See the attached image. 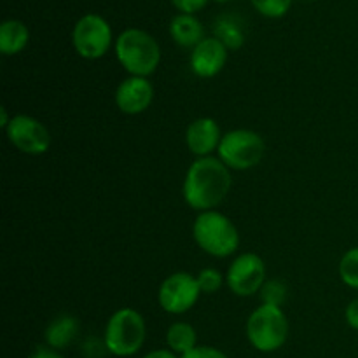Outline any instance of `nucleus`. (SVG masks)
<instances>
[{"instance_id":"1","label":"nucleus","mask_w":358,"mask_h":358,"mask_svg":"<svg viewBox=\"0 0 358 358\" xmlns=\"http://www.w3.org/2000/svg\"><path fill=\"white\" fill-rule=\"evenodd\" d=\"M231 180L229 168L219 157H196L185 173L182 194L191 208L208 212L226 199Z\"/></svg>"},{"instance_id":"2","label":"nucleus","mask_w":358,"mask_h":358,"mask_svg":"<svg viewBox=\"0 0 358 358\" xmlns=\"http://www.w3.org/2000/svg\"><path fill=\"white\" fill-rule=\"evenodd\" d=\"M114 51L122 69L135 77H149L161 62V48L156 38L140 28H126L114 42Z\"/></svg>"},{"instance_id":"3","label":"nucleus","mask_w":358,"mask_h":358,"mask_svg":"<svg viewBox=\"0 0 358 358\" xmlns=\"http://www.w3.org/2000/svg\"><path fill=\"white\" fill-rule=\"evenodd\" d=\"M192 236L198 247L212 257H229L240 247V233L229 217L217 210L201 212L192 226Z\"/></svg>"},{"instance_id":"4","label":"nucleus","mask_w":358,"mask_h":358,"mask_svg":"<svg viewBox=\"0 0 358 358\" xmlns=\"http://www.w3.org/2000/svg\"><path fill=\"white\" fill-rule=\"evenodd\" d=\"M145 320L133 308H121L107 322L103 343L115 357H131L140 352L145 341Z\"/></svg>"},{"instance_id":"5","label":"nucleus","mask_w":358,"mask_h":358,"mask_svg":"<svg viewBox=\"0 0 358 358\" xmlns=\"http://www.w3.org/2000/svg\"><path fill=\"white\" fill-rule=\"evenodd\" d=\"M247 338L255 350L271 353L282 348L289 338V320L280 306L261 304L247 320Z\"/></svg>"},{"instance_id":"6","label":"nucleus","mask_w":358,"mask_h":358,"mask_svg":"<svg viewBox=\"0 0 358 358\" xmlns=\"http://www.w3.org/2000/svg\"><path fill=\"white\" fill-rule=\"evenodd\" d=\"M266 152V143L259 133L252 129H233L224 133L217 149L219 159L229 170L245 171L257 166Z\"/></svg>"},{"instance_id":"7","label":"nucleus","mask_w":358,"mask_h":358,"mask_svg":"<svg viewBox=\"0 0 358 358\" xmlns=\"http://www.w3.org/2000/svg\"><path fill=\"white\" fill-rule=\"evenodd\" d=\"M112 27L100 14H84L72 31V44L77 55L84 59L103 58L112 48Z\"/></svg>"},{"instance_id":"8","label":"nucleus","mask_w":358,"mask_h":358,"mask_svg":"<svg viewBox=\"0 0 358 358\" xmlns=\"http://www.w3.org/2000/svg\"><path fill=\"white\" fill-rule=\"evenodd\" d=\"M199 296H201V289H199L198 278L191 273L178 271L161 283L157 301L166 313L182 315L196 306Z\"/></svg>"},{"instance_id":"9","label":"nucleus","mask_w":358,"mask_h":358,"mask_svg":"<svg viewBox=\"0 0 358 358\" xmlns=\"http://www.w3.org/2000/svg\"><path fill=\"white\" fill-rule=\"evenodd\" d=\"M266 280V264L257 254H241L231 262L226 273V283L233 294L240 297H250L261 292Z\"/></svg>"},{"instance_id":"10","label":"nucleus","mask_w":358,"mask_h":358,"mask_svg":"<svg viewBox=\"0 0 358 358\" xmlns=\"http://www.w3.org/2000/svg\"><path fill=\"white\" fill-rule=\"evenodd\" d=\"M6 135L20 152L28 154V156H41V154L48 152V149L51 147L49 129L31 115H14L6 128Z\"/></svg>"},{"instance_id":"11","label":"nucleus","mask_w":358,"mask_h":358,"mask_svg":"<svg viewBox=\"0 0 358 358\" xmlns=\"http://www.w3.org/2000/svg\"><path fill=\"white\" fill-rule=\"evenodd\" d=\"M152 101L154 86L147 77L129 76L115 90V105L122 114H142L152 105Z\"/></svg>"},{"instance_id":"12","label":"nucleus","mask_w":358,"mask_h":358,"mask_svg":"<svg viewBox=\"0 0 358 358\" xmlns=\"http://www.w3.org/2000/svg\"><path fill=\"white\" fill-rule=\"evenodd\" d=\"M229 49L215 37H205L191 51V70L201 79H210L222 72Z\"/></svg>"},{"instance_id":"13","label":"nucleus","mask_w":358,"mask_h":358,"mask_svg":"<svg viewBox=\"0 0 358 358\" xmlns=\"http://www.w3.org/2000/svg\"><path fill=\"white\" fill-rule=\"evenodd\" d=\"M222 136L215 119L199 117L189 124L185 131V142L196 157H208L213 150L219 149Z\"/></svg>"},{"instance_id":"14","label":"nucleus","mask_w":358,"mask_h":358,"mask_svg":"<svg viewBox=\"0 0 358 358\" xmlns=\"http://www.w3.org/2000/svg\"><path fill=\"white\" fill-rule=\"evenodd\" d=\"M170 35L180 48L194 49L205 38V28L194 14L178 13L170 21Z\"/></svg>"},{"instance_id":"15","label":"nucleus","mask_w":358,"mask_h":358,"mask_svg":"<svg viewBox=\"0 0 358 358\" xmlns=\"http://www.w3.org/2000/svg\"><path fill=\"white\" fill-rule=\"evenodd\" d=\"M30 41V30L20 20H6L0 24V51L6 56L23 51Z\"/></svg>"},{"instance_id":"16","label":"nucleus","mask_w":358,"mask_h":358,"mask_svg":"<svg viewBox=\"0 0 358 358\" xmlns=\"http://www.w3.org/2000/svg\"><path fill=\"white\" fill-rule=\"evenodd\" d=\"M79 334V322L77 318L70 317V315H62V317L55 318L45 329V343L49 348L52 350H63L73 341Z\"/></svg>"},{"instance_id":"17","label":"nucleus","mask_w":358,"mask_h":358,"mask_svg":"<svg viewBox=\"0 0 358 358\" xmlns=\"http://www.w3.org/2000/svg\"><path fill=\"white\" fill-rule=\"evenodd\" d=\"M166 343L168 350L175 353V355H185L191 350H194L196 343H198V334L196 329L187 322H175L168 327L166 331Z\"/></svg>"},{"instance_id":"18","label":"nucleus","mask_w":358,"mask_h":358,"mask_svg":"<svg viewBox=\"0 0 358 358\" xmlns=\"http://www.w3.org/2000/svg\"><path fill=\"white\" fill-rule=\"evenodd\" d=\"M213 37L219 38L229 51L240 49L245 42L243 28L231 16H220L213 24Z\"/></svg>"},{"instance_id":"19","label":"nucleus","mask_w":358,"mask_h":358,"mask_svg":"<svg viewBox=\"0 0 358 358\" xmlns=\"http://www.w3.org/2000/svg\"><path fill=\"white\" fill-rule=\"evenodd\" d=\"M339 276L350 289L358 290V247L350 248L339 261Z\"/></svg>"},{"instance_id":"20","label":"nucleus","mask_w":358,"mask_h":358,"mask_svg":"<svg viewBox=\"0 0 358 358\" xmlns=\"http://www.w3.org/2000/svg\"><path fill=\"white\" fill-rule=\"evenodd\" d=\"M250 2L259 14L271 17V20H278L289 13L294 0H250Z\"/></svg>"},{"instance_id":"21","label":"nucleus","mask_w":358,"mask_h":358,"mask_svg":"<svg viewBox=\"0 0 358 358\" xmlns=\"http://www.w3.org/2000/svg\"><path fill=\"white\" fill-rule=\"evenodd\" d=\"M199 283V289H201V294H215L222 289L224 285V276L219 269L215 268H206L199 271V275L196 276Z\"/></svg>"},{"instance_id":"22","label":"nucleus","mask_w":358,"mask_h":358,"mask_svg":"<svg viewBox=\"0 0 358 358\" xmlns=\"http://www.w3.org/2000/svg\"><path fill=\"white\" fill-rule=\"evenodd\" d=\"M287 289L282 282L278 280H269L264 283V287L261 289V299L262 304H273V306H282V303L285 301Z\"/></svg>"},{"instance_id":"23","label":"nucleus","mask_w":358,"mask_h":358,"mask_svg":"<svg viewBox=\"0 0 358 358\" xmlns=\"http://www.w3.org/2000/svg\"><path fill=\"white\" fill-rule=\"evenodd\" d=\"M180 358H227V355L213 346H196L189 353L182 355Z\"/></svg>"},{"instance_id":"24","label":"nucleus","mask_w":358,"mask_h":358,"mask_svg":"<svg viewBox=\"0 0 358 358\" xmlns=\"http://www.w3.org/2000/svg\"><path fill=\"white\" fill-rule=\"evenodd\" d=\"M171 3L177 7L178 13L196 14L198 10L205 9V6L208 3V0H171Z\"/></svg>"},{"instance_id":"25","label":"nucleus","mask_w":358,"mask_h":358,"mask_svg":"<svg viewBox=\"0 0 358 358\" xmlns=\"http://www.w3.org/2000/svg\"><path fill=\"white\" fill-rule=\"evenodd\" d=\"M345 317H346V322H348L350 327L358 331V297L357 299H353L352 303L346 306Z\"/></svg>"},{"instance_id":"26","label":"nucleus","mask_w":358,"mask_h":358,"mask_svg":"<svg viewBox=\"0 0 358 358\" xmlns=\"http://www.w3.org/2000/svg\"><path fill=\"white\" fill-rule=\"evenodd\" d=\"M30 358H65L63 355H59L58 352H56V350H52V348H37L34 352V355H31Z\"/></svg>"},{"instance_id":"27","label":"nucleus","mask_w":358,"mask_h":358,"mask_svg":"<svg viewBox=\"0 0 358 358\" xmlns=\"http://www.w3.org/2000/svg\"><path fill=\"white\" fill-rule=\"evenodd\" d=\"M143 358H177L171 350H154V352H149Z\"/></svg>"},{"instance_id":"28","label":"nucleus","mask_w":358,"mask_h":358,"mask_svg":"<svg viewBox=\"0 0 358 358\" xmlns=\"http://www.w3.org/2000/svg\"><path fill=\"white\" fill-rule=\"evenodd\" d=\"M10 119H13V117H9V114H7V108L6 107L0 108V126H2L3 129H6L7 126H9Z\"/></svg>"},{"instance_id":"29","label":"nucleus","mask_w":358,"mask_h":358,"mask_svg":"<svg viewBox=\"0 0 358 358\" xmlns=\"http://www.w3.org/2000/svg\"><path fill=\"white\" fill-rule=\"evenodd\" d=\"M213 2H219V3H224V2H229V0H213Z\"/></svg>"},{"instance_id":"30","label":"nucleus","mask_w":358,"mask_h":358,"mask_svg":"<svg viewBox=\"0 0 358 358\" xmlns=\"http://www.w3.org/2000/svg\"><path fill=\"white\" fill-rule=\"evenodd\" d=\"M311 2H315V0H311Z\"/></svg>"}]
</instances>
